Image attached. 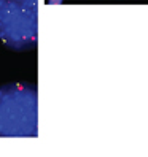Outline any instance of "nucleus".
Masks as SVG:
<instances>
[{"instance_id":"nucleus-1","label":"nucleus","mask_w":148,"mask_h":157,"mask_svg":"<svg viewBox=\"0 0 148 157\" xmlns=\"http://www.w3.org/2000/svg\"><path fill=\"white\" fill-rule=\"evenodd\" d=\"M38 135V94L27 82L0 86V136Z\"/></svg>"},{"instance_id":"nucleus-2","label":"nucleus","mask_w":148,"mask_h":157,"mask_svg":"<svg viewBox=\"0 0 148 157\" xmlns=\"http://www.w3.org/2000/svg\"><path fill=\"white\" fill-rule=\"evenodd\" d=\"M0 41L13 51L34 49L38 41V8L0 0Z\"/></svg>"},{"instance_id":"nucleus-3","label":"nucleus","mask_w":148,"mask_h":157,"mask_svg":"<svg viewBox=\"0 0 148 157\" xmlns=\"http://www.w3.org/2000/svg\"><path fill=\"white\" fill-rule=\"evenodd\" d=\"M19 2L26 3V5H30V6H37L38 8V0H19Z\"/></svg>"},{"instance_id":"nucleus-4","label":"nucleus","mask_w":148,"mask_h":157,"mask_svg":"<svg viewBox=\"0 0 148 157\" xmlns=\"http://www.w3.org/2000/svg\"><path fill=\"white\" fill-rule=\"evenodd\" d=\"M56 3H62V0H50V5H56Z\"/></svg>"}]
</instances>
